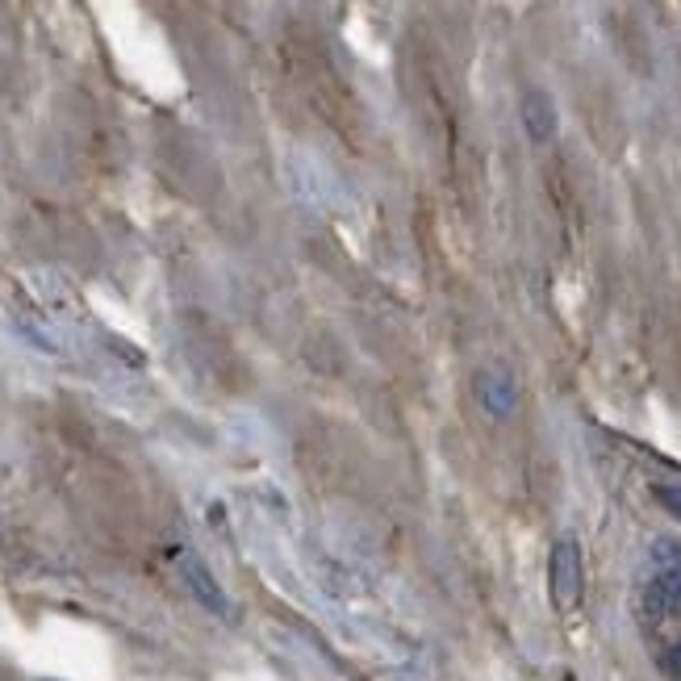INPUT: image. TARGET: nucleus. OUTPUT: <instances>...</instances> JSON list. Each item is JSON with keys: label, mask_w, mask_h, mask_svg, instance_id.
<instances>
[{"label": "nucleus", "mask_w": 681, "mask_h": 681, "mask_svg": "<svg viewBox=\"0 0 681 681\" xmlns=\"http://www.w3.org/2000/svg\"><path fill=\"white\" fill-rule=\"evenodd\" d=\"M171 565H176V577H180V586L189 589V598L201 610H209L213 619H234V603H230V594L222 589V582L213 577V568L197 556L192 548H176L171 552Z\"/></svg>", "instance_id": "obj_1"}, {"label": "nucleus", "mask_w": 681, "mask_h": 681, "mask_svg": "<svg viewBox=\"0 0 681 681\" xmlns=\"http://www.w3.org/2000/svg\"><path fill=\"white\" fill-rule=\"evenodd\" d=\"M582 548H577V539L565 535V539H556L552 544V560H548V589H552V603L560 606V610H573V606L582 603Z\"/></svg>", "instance_id": "obj_2"}, {"label": "nucleus", "mask_w": 681, "mask_h": 681, "mask_svg": "<svg viewBox=\"0 0 681 681\" xmlns=\"http://www.w3.org/2000/svg\"><path fill=\"white\" fill-rule=\"evenodd\" d=\"M476 401L490 418H511L518 406V385L506 368H481L476 373Z\"/></svg>", "instance_id": "obj_3"}, {"label": "nucleus", "mask_w": 681, "mask_h": 681, "mask_svg": "<svg viewBox=\"0 0 681 681\" xmlns=\"http://www.w3.org/2000/svg\"><path fill=\"white\" fill-rule=\"evenodd\" d=\"M523 126H527L531 143H552L556 138V105L544 88H531L523 96Z\"/></svg>", "instance_id": "obj_4"}, {"label": "nucleus", "mask_w": 681, "mask_h": 681, "mask_svg": "<svg viewBox=\"0 0 681 681\" xmlns=\"http://www.w3.org/2000/svg\"><path fill=\"white\" fill-rule=\"evenodd\" d=\"M643 603L657 619H681V568L661 573L652 586L643 589Z\"/></svg>", "instance_id": "obj_5"}, {"label": "nucleus", "mask_w": 681, "mask_h": 681, "mask_svg": "<svg viewBox=\"0 0 681 681\" xmlns=\"http://www.w3.org/2000/svg\"><path fill=\"white\" fill-rule=\"evenodd\" d=\"M652 497L661 502V511H669L681 523V485H652Z\"/></svg>", "instance_id": "obj_6"}, {"label": "nucleus", "mask_w": 681, "mask_h": 681, "mask_svg": "<svg viewBox=\"0 0 681 681\" xmlns=\"http://www.w3.org/2000/svg\"><path fill=\"white\" fill-rule=\"evenodd\" d=\"M664 673H673V678H681V640L664 652Z\"/></svg>", "instance_id": "obj_7"}]
</instances>
